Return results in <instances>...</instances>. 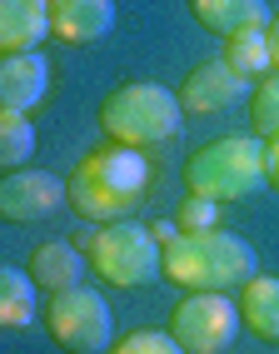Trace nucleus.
<instances>
[{
  "instance_id": "1",
  "label": "nucleus",
  "mask_w": 279,
  "mask_h": 354,
  "mask_svg": "<svg viewBox=\"0 0 279 354\" xmlns=\"http://www.w3.org/2000/svg\"><path fill=\"white\" fill-rule=\"evenodd\" d=\"M145 195H150V160L130 145H115V140L85 150L65 180V205L95 225L130 220L145 205Z\"/></svg>"
},
{
  "instance_id": "2",
  "label": "nucleus",
  "mask_w": 279,
  "mask_h": 354,
  "mask_svg": "<svg viewBox=\"0 0 279 354\" xmlns=\"http://www.w3.org/2000/svg\"><path fill=\"white\" fill-rule=\"evenodd\" d=\"M254 245L229 230H200V234H175L160 259V274L180 285L184 295H229L254 279Z\"/></svg>"
},
{
  "instance_id": "3",
  "label": "nucleus",
  "mask_w": 279,
  "mask_h": 354,
  "mask_svg": "<svg viewBox=\"0 0 279 354\" xmlns=\"http://www.w3.org/2000/svg\"><path fill=\"white\" fill-rule=\"evenodd\" d=\"M184 185L190 195H204V200H244L264 185V140L260 135H244V130H229L220 140L200 145L190 160H184Z\"/></svg>"
},
{
  "instance_id": "4",
  "label": "nucleus",
  "mask_w": 279,
  "mask_h": 354,
  "mask_svg": "<svg viewBox=\"0 0 279 354\" xmlns=\"http://www.w3.org/2000/svg\"><path fill=\"white\" fill-rule=\"evenodd\" d=\"M184 125V105L175 90L165 85H120L110 90V95L100 100V130L105 140H115V145H130V150H150V145H165V140H175Z\"/></svg>"
},
{
  "instance_id": "5",
  "label": "nucleus",
  "mask_w": 279,
  "mask_h": 354,
  "mask_svg": "<svg viewBox=\"0 0 279 354\" xmlns=\"http://www.w3.org/2000/svg\"><path fill=\"white\" fill-rule=\"evenodd\" d=\"M85 254H90V270H95L105 285H115V290H140V285H150V279H160L165 245H160L145 225L115 220V225H100L95 234H90Z\"/></svg>"
},
{
  "instance_id": "6",
  "label": "nucleus",
  "mask_w": 279,
  "mask_h": 354,
  "mask_svg": "<svg viewBox=\"0 0 279 354\" xmlns=\"http://www.w3.org/2000/svg\"><path fill=\"white\" fill-rule=\"evenodd\" d=\"M45 329H50V339L65 354H105L110 339H115V315H110L105 295L75 285L65 295H50V304H45Z\"/></svg>"
},
{
  "instance_id": "7",
  "label": "nucleus",
  "mask_w": 279,
  "mask_h": 354,
  "mask_svg": "<svg viewBox=\"0 0 279 354\" xmlns=\"http://www.w3.org/2000/svg\"><path fill=\"white\" fill-rule=\"evenodd\" d=\"M240 335V304L229 295H184L170 315V339L184 354H224Z\"/></svg>"
},
{
  "instance_id": "8",
  "label": "nucleus",
  "mask_w": 279,
  "mask_h": 354,
  "mask_svg": "<svg viewBox=\"0 0 279 354\" xmlns=\"http://www.w3.org/2000/svg\"><path fill=\"white\" fill-rule=\"evenodd\" d=\"M60 205H65V180L50 170H6L0 175V220L6 225L50 220Z\"/></svg>"
},
{
  "instance_id": "9",
  "label": "nucleus",
  "mask_w": 279,
  "mask_h": 354,
  "mask_svg": "<svg viewBox=\"0 0 279 354\" xmlns=\"http://www.w3.org/2000/svg\"><path fill=\"white\" fill-rule=\"evenodd\" d=\"M244 90H249V80L235 75L224 60H204V65H195L190 75H184V85L175 95L184 105V115H220L235 100H244Z\"/></svg>"
},
{
  "instance_id": "10",
  "label": "nucleus",
  "mask_w": 279,
  "mask_h": 354,
  "mask_svg": "<svg viewBox=\"0 0 279 354\" xmlns=\"http://www.w3.org/2000/svg\"><path fill=\"white\" fill-rule=\"evenodd\" d=\"M50 95V60L40 50H10L0 55V110L30 115Z\"/></svg>"
},
{
  "instance_id": "11",
  "label": "nucleus",
  "mask_w": 279,
  "mask_h": 354,
  "mask_svg": "<svg viewBox=\"0 0 279 354\" xmlns=\"http://www.w3.org/2000/svg\"><path fill=\"white\" fill-rule=\"evenodd\" d=\"M115 26V0H55L50 6V35L65 45H95Z\"/></svg>"
},
{
  "instance_id": "12",
  "label": "nucleus",
  "mask_w": 279,
  "mask_h": 354,
  "mask_svg": "<svg viewBox=\"0 0 279 354\" xmlns=\"http://www.w3.org/2000/svg\"><path fill=\"white\" fill-rule=\"evenodd\" d=\"M190 15L200 20V30L220 35V40H235V35H249V30L269 26L264 0H190Z\"/></svg>"
},
{
  "instance_id": "13",
  "label": "nucleus",
  "mask_w": 279,
  "mask_h": 354,
  "mask_svg": "<svg viewBox=\"0 0 279 354\" xmlns=\"http://www.w3.org/2000/svg\"><path fill=\"white\" fill-rule=\"evenodd\" d=\"M30 279L45 290V295H65V290H75L80 279H85V254L80 245H70V240H45L30 250Z\"/></svg>"
},
{
  "instance_id": "14",
  "label": "nucleus",
  "mask_w": 279,
  "mask_h": 354,
  "mask_svg": "<svg viewBox=\"0 0 279 354\" xmlns=\"http://www.w3.org/2000/svg\"><path fill=\"white\" fill-rule=\"evenodd\" d=\"M50 35V6L40 0H0V55L35 50Z\"/></svg>"
},
{
  "instance_id": "15",
  "label": "nucleus",
  "mask_w": 279,
  "mask_h": 354,
  "mask_svg": "<svg viewBox=\"0 0 279 354\" xmlns=\"http://www.w3.org/2000/svg\"><path fill=\"white\" fill-rule=\"evenodd\" d=\"M235 304H240V324L249 335H260L269 344L279 339V279L274 274H254Z\"/></svg>"
},
{
  "instance_id": "16",
  "label": "nucleus",
  "mask_w": 279,
  "mask_h": 354,
  "mask_svg": "<svg viewBox=\"0 0 279 354\" xmlns=\"http://www.w3.org/2000/svg\"><path fill=\"white\" fill-rule=\"evenodd\" d=\"M35 299L40 285L30 279V270L0 265V329H26L35 319Z\"/></svg>"
},
{
  "instance_id": "17",
  "label": "nucleus",
  "mask_w": 279,
  "mask_h": 354,
  "mask_svg": "<svg viewBox=\"0 0 279 354\" xmlns=\"http://www.w3.org/2000/svg\"><path fill=\"white\" fill-rule=\"evenodd\" d=\"M235 75H244L249 85L254 80H264V75H274V65H269V40H264V30H249V35H235V40H224V55H220Z\"/></svg>"
},
{
  "instance_id": "18",
  "label": "nucleus",
  "mask_w": 279,
  "mask_h": 354,
  "mask_svg": "<svg viewBox=\"0 0 279 354\" xmlns=\"http://www.w3.org/2000/svg\"><path fill=\"white\" fill-rule=\"evenodd\" d=\"M35 155V125L20 110H0V175L26 170V160Z\"/></svg>"
},
{
  "instance_id": "19",
  "label": "nucleus",
  "mask_w": 279,
  "mask_h": 354,
  "mask_svg": "<svg viewBox=\"0 0 279 354\" xmlns=\"http://www.w3.org/2000/svg\"><path fill=\"white\" fill-rule=\"evenodd\" d=\"M249 125L254 135H279V75H264V80H254L249 90Z\"/></svg>"
},
{
  "instance_id": "20",
  "label": "nucleus",
  "mask_w": 279,
  "mask_h": 354,
  "mask_svg": "<svg viewBox=\"0 0 279 354\" xmlns=\"http://www.w3.org/2000/svg\"><path fill=\"white\" fill-rule=\"evenodd\" d=\"M105 354H184V349L170 339V329H135V335L115 339Z\"/></svg>"
},
{
  "instance_id": "21",
  "label": "nucleus",
  "mask_w": 279,
  "mask_h": 354,
  "mask_svg": "<svg viewBox=\"0 0 279 354\" xmlns=\"http://www.w3.org/2000/svg\"><path fill=\"white\" fill-rule=\"evenodd\" d=\"M180 234H200V230H220V205L215 200H204V195H190L180 205V215H175Z\"/></svg>"
},
{
  "instance_id": "22",
  "label": "nucleus",
  "mask_w": 279,
  "mask_h": 354,
  "mask_svg": "<svg viewBox=\"0 0 279 354\" xmlns=\"http://www.w3.org/2000/svg\"><path fill=\"white\" fill-rule=\"evenodd\" d=\"M264 185H274V190H279V135L264 140Z\"/></svg>"
},
{
  "instance_id": "23",
  "label": "nucleus",
  "mask_w": 279,
  "mask_h": 354,
  "mask_svg": "<svg viewBox=\"0 0 279 354\" xmlns=\"http://www.w3.org/2000/svg\"><path fill=\"white\" fill-rule=\"evenodd\" d=\"M264 40H269V65H274V75H279V15H269Z\"/></svg>"
},
{
  "instance_id": "24",
  "label": "nucleus",
  "mask_w": 279,
  "mask_h": 354,
  "mask_svg": "<svg viewBox=\"0 0 279 354\" xmlns=\"http://www.w3.org/2000/svg\"><path fill=\"white\" fill-rule=\"evenodd\" d=\"M150 234H155V240H160V245H170V240H175V234H180V225H165V220H160V225H150Z\"/></svg>"
},
{
  "instance_id": "25",
  "label": "nucleus",
  "mask_w": 279,
  "mask_h": 354,
  "mask_svg": "<svg viewBox=\"0 0 279 354\" xmlns=\"http://www.w3.org/2000/svg\"><path fill=\"white\" fill-rule=\"evenodd\" d=\"M40 6H55V0H40Z\"/></svg>"
}]
</instances>
